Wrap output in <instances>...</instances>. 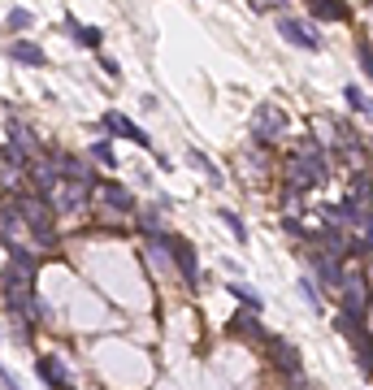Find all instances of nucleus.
Masks as SVG:
<instances>
[{
    "instance_id": "nucleus-11",
    "label": "nucleus",
    "mask_w": 373,
    "mask_h": 390,
    "mask_svg": "<svg viewBox=\"0 0 373 390\" xmlns=\"http://www.w3.org/2000/svg\"><path fill=\"white\" fill-rule=\"evenodd\" d=\"M35 373H39V382H44L48 390H74V382H70V373H65V364H61L57 356L35 360Z\"/></svg>"
},
{
    "instance_id": "nucleus-20",
    "label": "nucleus",
    "mask_w": 373,
    "mask_h": 390,
    "mask_svg": "<svg viewBox=\"0 0 373 390\" xmlns=\"http://www.w3.org/2000/svg\"><path fill=\"white\" fill-rule=\"evenodd\" d=\"M187 161H191V165H195V169H200V174H204V178H209V182H213V187H221V169H217V165H213V161H209V156H204V152H200V148H187Z\"/></svg>"
},
{
    "instance_id": "nucleus-3",
    "label": "nucleus",
    "mask_w": 373,
    "mask_h": 390,
    "mask_svg": "<svg viewBox=\"0 0 373 390\" xmlns=\"http://www.w3.org/2000/svg\"><path fill=\"white\" fill-rule=\"evenodd\" d=\"M287 126H291V117L278 109V104H256V113H252V135H256L261 143H278V139L287 135Z\"/></svg>"
},
{
    "instance_id": "nucleus-23",
    "label": "nucleus",
    "mask_w": 373,
    "mask_h": 390,
    "mask_svg": "<svg viewBox=\"0 0 373 390\" xmlns=\"http://www.w3.org/2000/svg\"><path fill=\"white\" fill-rule=\"evenodd\" d=\"M300 295H304V304H308L313 312H326V304H321V291H317L313 273H304V278H300Z\"/></svg>"
},
{
    "instance_id": "nucleus-30",
    "label": "nucleus",
    "mask_w": 373,
    "mask_h": 390,
    "mask_svg": "<svg viewBox=\"0 0 373 390\" xmlns=\"http://www.w3.org/2000/svg\"><path fill=\"white\" fill-rule=\"evenodd\" d=\"M0 386H5V390H22V382H18V377L5 369V364H0Z\"/></svg>"
},
{
    "instance_id": "nucleus-14",
    "label": "nucleus",
    "mask_w": 373,
    "mask_h": 390,
    "mask_svg": "<svg viewBox=\"0 0 373 390\" xmlns=\"http://www.w3.org/2000/svg\"><path fill=\"white\" fill-rule=\"evenodd\" d=\"M230 334H239V338H247V343H265V325H261V312H239V317H230Z\"/></svg>"
},
{
    "instance_id": "nucleus-10",
    "label": "nucleus",
    "mask_w": 373,
    "mask_h": 390,
    "mask_svg": "<svg viewBox=\"0 0 373 390\" xmlns=\"http://www.w3.org/2000/svg\"><path fill=\"white\" fill-rule=\"evenodd\" d=\"M53 169H57L65 182H96V174H91V161H87V156L79 161V156H70V152H57V156H53Z\"/></svg>"
},
{
    "instance_id": "nucleus-25",
    "label": "nucleus",
    "mask_w": 373,
    "mask_h": 390,
    "mask_svg": "<svg viewBox=\"0 0 373 390\" xmlns=\"http://www.w3.org/2000/svg\"><path fill=\"white\" fill-rule=\"evenodd\" d=\"M217 217H221V221H226V230L235 234V239H239V243H247V226H243V217L235 213V208H217Z\"/></svg>"
},
{
    "instance_id": "nucleus-29",
    "label": "nucleus",
    "mask_w": 373,
    "mask_h": 390,
    "mask_svg": "<svg viewBox=\"0 0 373 390\" xmlns=\"http://www.w3.org/2000/svg\"><path fill=\"white\" fill-rule=\"evenodd\" d=\"M100 70H105L109 78H122V65H117L113 57H105V52H100Z\"/></svg>"
},
{
    "instance_id": "nucleus-17",
    "label": "nucleus",
    "mask_w": 373,
    "mask_h": 390,
    "mask_svg": "<svg viewBox=\"0 0 373 390\" xmlns=\"http://www.w3.org/2000/svg\"><path fill=\"white\" fill-rule=\"evenodd\" d=\"M308 9H313V18H321V22H347V18H352L347 0H308Z\"/></svg>"
},
{
    "instance_id": "nucleus-4",
    "label": "nucleus",
    "mask_w": 373,
    "mask_h": 390,
    "mask_svg": "<svg viewBox=\"0 0 373 390\" xmlns=\"http://www.w3.org/2000/svg\"><path fill=\"white\" fill-rule=\"evenodd\" d=\"M278 35L295 48H304V52H321V35H317V26L304 22V18H295V13H278Z\"/></svg>"
},
{
    "instance_id": "nucleus-27",
    "label": "nucleus",
    "mask_w": 373,
    "mask_h": 390,
    "mask_svg": "<svg viewBox=\"0 0 373 390\" xmlns=\"http://www.w3.org/2000/svg\"><path fill=\"white\" fill-rule=\"evenodd\" d=\"M356 65H360V70H365V78H369V83H373V48H369V44H365V39H360V44H356Z\"/></svg>"
},
{
    "instance_id": "nucleus-15",
    "label": "nucleus",
    "mask_w": 373,
    "mask_h": 390,
    "mask_svg": "<svg viewBox=\"0 0 373 390\" xmlns=\"http://www.w3.org/2000/svg\"><path fill=\"white\" fill-rule=\"evenodd\" d=\"M5 135H9V148H13L18 156H35V152H39V139H35L18 117H9V122H5Z\"/></svg>"
},
{
    "instance_id": "nucleus-12",
    "label": "nucleus",
    "mask_w": 373,
    "mask_h": 390,
    "mask_svg": "<svg viewBox=\"0 0 373 390\" xmlns=\"http://www.w3.org/2000/svg\"><path fill=\"white\" fill-rule=\"evenodd\" d=\"M9 61L27 65V70H48V52L39 44H31V39H13L9 44Z\"/></svg>"
},
{
    "instance_id": "nucleus-9",
    "label": "nucleus",
    "mask_w": 373,
    "mask_h": 390,
    "mask_svg": "<svg viewBox=\"0 0 373 390\" xmlns=\"http://www.w3.org/2000/svg\"><path fill=\"white\" fill-rule=\"evenodd\" d=\"M369 282L365 278H343V286H339V308L347 312V317H360V312L369 308Z\"/></svg>"
},
{
    "instance_id": "nucleus-24",
    "label": "nucleus",
    "mask_w": 373,
    "mask_h": 390,
    "mask_svg": "<svg viewBox=\"0 0 373 390\" xmlns=\"http://www.w3.org/2000/svg\"><path fill=\"white\" fill-rule=\"evenodd\" d=\"M352 200L356 204H373V178L369 174H352Z\"/></svg>"
},
{
    "instance_id": "nucleus-7",
    "label": "nucleus",
    "mask_w": 373,
    "mask_h": 390,
    "mask_svg": "<svg viewBox=\"0 0 373 390\" xmlns=\"http://www.w3.org/2000/svg\"><path fill=\"white\" fill-rule=\"evenodd\" d=\"M100 126H105V135H113V139H131V143H135V148H143V152H157V148H152V139H148V130H139L131 117H122L117 109H113V113H105V122H100Z\"/></svg>"
},
{
    "instance_id": "nucleus-21",
    "label": "nucleus",
    "mask_w": 373,
    "mask_h": 390,
    "mask_svg": "<svg viewBox=\"0 0 373 390\" xmlns=\"http://www.w3.org/2000/svg\"><path fill=\"white\" fill-rule=\"evenodd\" d=\"M226 291H230V295H235V299H239L243 308H252V312H261V308H265V299H261V295H256V291H252V286H247V282H230Z\"/></svg>"
},
{
    "instance_id": "nucleus-1",
    "label": "nucleus",
    "mask_w": 373,
    "mask_h": 390,
    "mask_svg": "<svg viewBox=\"0 0 373 390\" xmlns=\"http://www.w3.org/2000/svg\"><path fill=\"white\" fill-rule=\"evenodd\" d=\"M13 208H18V217L31 226V234H35V243H53L57 239V208L48 204L44 195H18L13 200Z\"/></svg>"
},
{
    "instance_id": "nucleus-8",
    "label": "nucleus",
    "mask_w": 373,
    "mask_h": 390,
    "mask_svg": "<svg viewBox=\"0 0 373 390\" xmlns=\"http://www.w3.org/2000/svg\"><path fill=\"white\" fill-rule=\"evenodd\" d=\"M308 269H313V282H317V286H330V291H339L343 278H347L334 252H313V256H308Z\"/></svg>"
},
{
    "instance_id": "nucleus-16",
    "label": "nucleus",
    "mask_w": 373,
    "mask_h": 390,
    "mask_svg": "<svg viewBox=\"0 0 373 390\" xmlns=\"http://www.w3.org/2000/svg\"><path fill=\"white\" fill-rule=\"evenodd\" d=\"M61 195H57V208H61V213H74V208H83L87 204V195H91V182H65L61 178Z\"/></svg>"
},
{
    "instance_id": "nucleus-5",
    "label": "nucleus",
    "mask_w": 373,
    "mask_h": 390,
    "mask_svg": "<svg viewBox=\"0 0 373 390\" xmlns=\"http://www.w3.org/2000/svg\"><path fill=\"white\" fill-rule=\"evenodd\" d=\"M261 347L269 351V360H273V364H278V369H282V373H291V377H295V386H300V390H304V369H300V347H295V343H287V338H282V334H269V338H265V343H261Z\"/></svg>"
},
{
    "instance_id": "nucleus-19",
    "label": "nucleus",
    "mask_w": 373,
    "mask_h": 390,
    "mask_svg": "<svg viewBox=\"0 0 373 390\" xmlns=\"http://www.w3.org/2000/svg\"><path fill=\"white\" fill-rule=\"evenodd\" d=\"M87 156H91L96 165H105V169H117V148H113L109 139H96V143L87 148Z\"/></svg>"
},
{
    "instance_id": "nucleus-18",
    "label": "nucleus",
    "mask_w": 373,
    "mask_h": 390,
    "mask_svg": "<svg viewBox=\"0 0 373 390\" xmlns=\"http://www.w3.org/2000/svg\"><path fill=\"white\" fill-rule=\"evenodd\" d=\"M100 195L109 208H117V213H135V195L122 187V182H100Z\"/></svg>"
},
{
    "instance_id": "nucleus-28",
    "label": "nucleus",
    "mask_w": 373,
    "mask_h": 390,
    "mask_svg": "<svg viewBox=\"0 0 373 390\" xmlns=\"http://www.w3.org/2000/svg\"><path fill=\"white\" fill-rule=\"evenodd\" d=\"M247 5H252L256 13H265V9H269V13H282V9H287V0H247Z\"/></svg>"
},
{
    "instance_id": "nucleus-22",
    "label": "nucleus",
    "mask_w": 373,
    "mask_h": 390,
    "mask_svg": "<svg viewBox=\"0 0 373 390\" xmlns=\"http://www.w3.org/2000/svg\"><path fill=\"white\" fill-rule=\"evenodd\" d=\"M343 100H347V109H352V113H373V100L352 83V87H343Z\"/></svg>"
},
{
    "instance_id": "nucleus-6",
    "label": "nucleus",
    "mask_w": 373,
    "mask_h": 390,
    "mask_svg": "<svg viewBox=\"0 0 373 390\" xmlns=\"http://www.w3.org/2000/svg\"><path fill=\"white\" fill-rule=\"evenodd\" d=\"M165 256L174 260V269H178V278L191 286H200V260H195V247L187 243V239H178V234H169V247H165Z\"/></svg>"
},
{
    "instance_id": "nucleus-13",
    "label": "nucleus",
    "mask_w": 373,
    "mask_h": 390,
    "mask_svg": "<svg viewBox=\"0 0 373 390\" xmlns=\"http://www.w3.org/2000/svg\"><path fill=\"white\" fill-rule=\"evenodd\" d=\"M65 35L79 44V48H87V52H100V44H105V31H100V26H83L79 18H65Z\"/></svg>"
},
{
    "instance_id": "nucleus-2",
    "label": "nucleus",
    "mask_w": 373,
    "mask_h": 390,
    "mask_svg": "<svg viewBox=\"0 0 373 390\" xmlns=\"http://www.w3.org/2000/svg\"><path fill=\"white\" fill-rule=\"evenodd\" d=\"M339 334L347 338V343H352L360 373H365V377H373V334H369L356 317H347V312H339Z\"/></svg>"
},
{
    "instance_id": "nucleus-26",
    "label": "nucleus",
    "mask_w": 373,
    "mask_h": 390,
    "mask_svg": "<svg viewBox=\"0 0 373 390\" xmlns=\"http://www.w3.org/2000/svg\"><path fill=\"white\" fill-rule=\"evenodd\" d=\"M5 26H9V31H31V26H35V13L31 9H9V18H5Z\"/></svg>"
}]
</instances>
